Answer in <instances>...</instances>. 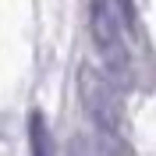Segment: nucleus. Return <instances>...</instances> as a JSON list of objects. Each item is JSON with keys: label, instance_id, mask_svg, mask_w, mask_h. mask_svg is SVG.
Here are the masks:
<instances>
[{"label": "nucleus", "instance_id": "obj_1", "mask_svg": "<svg viewBox=\"0 0 156 156\" xmlns=\"http://www.w3.org/2000/svg\"><path fill=\"white\" fill-rule=\"evenodd\" d=\"M78 92H82V107H85L89 121L96 124L99 138H121V128H124V103H121V89L110 82L103 71L96 68H82L78 75Z\"/></svg>", "mask_w": 156, "mask_h": 156}, {"label": "nucleus", "instance_id": "obj_2", "mask_svg": "<svg viewBox=\"0 0 156 156\" xmlns=\"http://www.w3.org/2000/svg\"><path fill=\"white\" fill-rule=\"evenodd\" d=\"M89 29H92V43H96L99 57H103V75L110 82H131V53H128L124 36L110 0H92V11H89Z\"/></svg>", "mask_w": 156, "mask_h": 156}, {"label": "nucleus", "instance_id": "obj_3", "mask_svg": "<svg viewBox=\"0 0 156 156\" xmlns=\"http://www.w3.org/2000/svg\"><path fill=\"white\" fill-rule=\"evenodd\" d=\"M29 142H32V156H57L53 153V135L46 128V117L39 110L29 114Z\"/></svg>", "mask_w": 156, "mask_h": 156}, {"label": "nucleus", "instance_id": "obj_4", "mask_svg": "<svg viewBox=\"0 0 156 156\" xmlns=\"http://www.w3.org/2000/svg\"><path fill=\"white\" fill-rule=\"evenodd\" d=\"M71 156H117V153L99 135H75L71 138Z\"/></svg>", "mask_w": 156, "mask_h": 156}]
</instances>
